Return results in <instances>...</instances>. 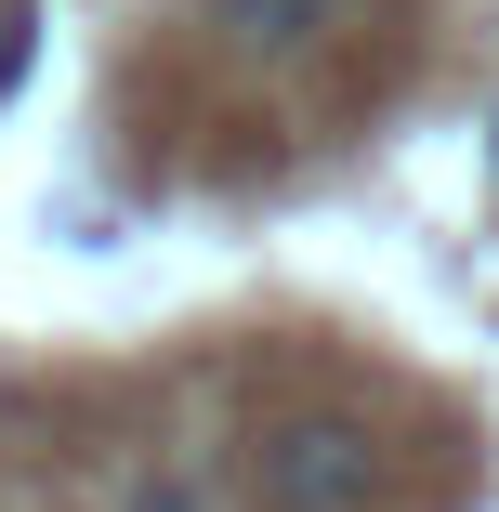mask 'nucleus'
I'll return each instance as SVG.
<instances>
[{
  "instance_id": "obj_3",
  "label": "nucleus",
  "mask_w": 499,
  "mask_h": 512,
  "mask_svg": "<svg viewBox=\"0 0 499 512\" xmlns=\"http://www.w3.org/2000/svg\"><path fill=\"white\" fill-rule=\"evenodd\" d=\"M119 512H197V486H184V473H132V486H119Z\"/></svg>"
},
{
  "instance_id": "obj_4",
  "label": "nucleus",
  "mask_w": 499,
  "mask_h": 512,
  "mask_svg": "<svg viewBox=\"0 0 499 512\" xmlns=\"http://www.w3.org/2000/svg\"><path fill=\"white\" fill-rule=\"evenodd\" d=\"M14 66H27V14H0V92H14Z\"/></svg>"
},
{
  "instance_id": "obj_1",
  "label": "nucleus",
  "mask_w": 499,
  "mask_h": 512,
  "mask_svg": "<svg viewBox=\"0 0 499 512\" xmlns=\"http://www.w3.org/2000/svg\"><path fill=\"white\" fill-rule=\"evenodd\" d=\"M250 499L263 512H368L381 499V434L355 407H289L250 434Z\"/></svg>"
},
{
  "instance_id": "obj_2",
  "label": "nucleus",
  "mask_w": 499,
  "mask_h": 512,
  "mask_svg": "<svg viewBox=\"0 0 499 512\" xmlns=\"http://www.w3.org/2000/svg\"><path fill=\"white\" fill-rule=\"evenodd\" d=\"M211 27L250 40V53H303V40L342 27V0H211Z\"/></svg>"
}]
</instances>
